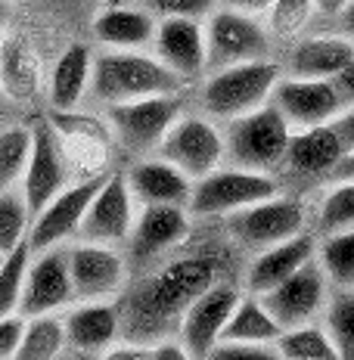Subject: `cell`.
<instances>
[{
	"label": "cell",
	"mask_w": 354,
	"mask_h": 360,
	"mask_svg": "<svg viewBox=\"0 0 354 360\" xmlns=\"http://www.w3.org/2000/svg\"><path fill=\"white\" fill-rule=\"evenodd\" d=\"M217 270H221V264H217L215 255H187V258H175L162 264L131 292H122L115 298L118 320H122V339L153 345L168 333L177 335V323L184 311L193 304L199 292L217 283Z\"/></svg>",
	"instance_id": "1"
},
{
	"label": "cell",
	"mask_w": 354,
	"mask_h": 360,
	"mask_svg": "<svg viewBox=\"0 0 354 360\" xmlns=\"http://www.w3.org/2000/svg\"><path fill=\"white\" fill-rule=\"evenodd\" d=\"M187 81L177 78L153 50H106L94 56L90 69V90L96 103L115 106V103L137 100L153 94H180Z\"/></svg>",
	"instance_id": "2"
},
{
	"label": "cell",
	"mask_w": 354,
	"mask_h": 360,
	"mask_svg": "<svg viewBox=\"0 0 354 360\" xmlns=\"http://www.w3.org/2000/svg\"><path fill=\"white\" fill-rule=\"evenodd\" d=\"M221 134H224V162L227 165L277 174L286 162V146H289L292 127L286 124L280 109L267 100L261 106L224 122Z\"/></svg>",
	"instance_id": "3"
},
{
	"label": "cell",
	"mask_w": 354,
	"mask_h": 360,
	"mask_svg": "<svg viewBox=\"0 0 354 360\" xmlns=\"http://www.w3.org/2000/svg\"><path fill=\"white\" fill-rule=\"evenodd\" d=\"M206 84L199 90L202 112L215 122H230L243 112L270 100V90L280 81L283 63L277 59H248V63L224 65L206 72Z\"/></svg>",
	"instance_id": "4"
},
{
	"label": "cell",
	"mask_w": 354,
	"mask_h": 360,
	"mask_svg": "<svg viewBox=\"0 0 354 360\" xmlns=\"http://www.w3.org/2000/svg\"><path fill=\"white\" fill-rule=\"evenodd\" d=\"M50 131L56 134L59 153H63L65 165L72 171V180L84 177H103L112 171V127L106 118L75 109H50L47 115Z\"/></svg>",
	"instance_id": "5"
},
{
	"label": "cell",
	"mask_w": 354,
	"mask_h": 360,
	"mask_svg": "<svg viewBox=\"0 0 354 360\" xmlns=\"http://www.w3.org/2000/svg\"><path fill=\"white\" fill-rule=\"evenodd\" d=\"M280 193V180L267 171H248L236 165H217L215 171L193 180L190 190V214L199 217H227L252 202L270 199Z\"/></svg>",
	"instance_id": "6"
},
{
	"label": "cell",
	"mask_w": 354,
	"mask_h": 360,
	"mask_svg": "<svg viewBox=\"0 0 354 360\" xmlns=\"http://www.w3.org/2000/svg\"><path fill=\"white\" fill-rule=\"evenodd\" d=\"M180 115H184L180 94H153V96H137V100L106 106V122L112 127L115 143L137 155L156 153V146L162 143L168 127Z\"/></svg>",
	"instance_id": "7"
},
{
	"label": "cell",
	"mask_w": 354,
	"mask_h": 360,
	"mask_svg": "<svg viewBox=\"0 0 354 360\" xmlns=\"http://www.w3.org/2000/svg\"><path fill=\"white\" fill-rule=\"evenodd\" d=\"M75 302H115L127 286V258L122 245L75 239L65 243Z\"/></svg>",
	"instance_id": "8"
},
{
	"label": "cell",
	"mask_w": 354,
	"mask_h": 360,
	"mask_svg": "<svg viewBox=\"0 0 354 360\" xmlns=\"http://www.w3.org/2000/svg\"><path fill=\"white\" fill-rule=\"evenodd\" d=\"M206 47L212 72L248 59H267L274 50V37L261 19L236 13L230 6H215V13L206 19Z\"/></svg>",
	"instance_id": "9"
},
{
	"label": "cell",
	"mask_w": 354,
	"mask_h": 360,
	"mask_svg": "<svg viewBox=\"0 0 354 360\" xmlns=\"http://www.w3.org/2000/svg\"><path fill=\"white\" fill-rule=\"evenodd\" d=\"M153 155L171 162L190 180H199L202 174L215 171L217 165H224V134L215 118L187 115L184 112L168 127V134L162 137V143L156 146Z\"/></svg>",
	"instance_id": "10"
},
{
	"label": "cell",
	"mask_w": 354,
	"mask_h": 360,
	"mask_svg": "<svg viewBox=\"0 0 354 360\" xmlns=\"http://www.w3.org/2000/svg\"><path fill=\"white\" fill-rule=\"evenodd\" d=\"M305 224H308V208L298 199L280 196V193L227 214L230 236L243 249H252V252H261L267 245H277L283 239L301 233Z\"/></svg>",
	"instance_id": "11"
},
{
	"label": "cell",
	"mask_w": 354,
	"mask_h": 360,
	"mask_svg": "<svg viewBox=\"0 0 354 360\" xmlns=\"http://www.w3.org/2000/svg\"><path fill=\"white\" fill-rule=\"evenodd\" d=\"M329 289L333 286H329L323 267L317 264V258H311L308 264H301L296 274H289L286 280L277 283V286L261 292L258 298L270 311V317L280 323V329H289V326L320 320L323 307H327V298H329Z\"/></svg>",
	"instance_id": "12"
},
{
	"label": "cell",
	"mask_w": 354,
	"mask_h": 360,
	"mask_svg": "<svg viewBox=\"0 0 354 360\" xmlns=\"http://www.w3.org/2000/svg\"><path fill=\"white\" fill-rule=\"evenodd\" d=\"M137 196L127 186L125 171H109L100 180L94 199H90L81 227L75 239H90V243H106V245H125L131 236L134 217H137Z\"/></svg>",
	"instance_id": "13"
},
{
	"label": "cell",
	"mask_w": 354,
	"mask_h": 360,
	"mask_svg": "<svg viewBox=\"0 0 354 360\" xmlns=\"http://www.w3.org/2000/svg\"><path fill=\"white\" fill-rule=\"evenodd\" d=\"M103 177L72 180V184H65L50 202H44V205L32 214V227H28V249L41 252V249H50V245L72 243V239L78 236L81 217H84L90 199H94V193H96V186H100Z\"/></svg>",
	"instance_id": "14"
},
{
	"label": "cell",
	"mask_w": 354,
	"mask_h": 360,
	"mask_svg": "<svg viewBox=\"0 0 354 360\" xmlns=\"http://www.w3.org/2000/svg\"><path fill=\"white\" fill-rule=\"evenodd\" d=\"M75 302L72 276H69V258L65 245H50V249L32 252L22 280V298L19 314L34 317V314H59Z\"/></svg>",
	"instance_id": "15"
},
{
	"label": "cell",
	"mask_w": 354,
	"mask_h": 360,
	"mask_svg": "<svg viewBox=\"0 0 354 360\" xmlns=\"http://www.w3.org/2000/svg\"><path fill=\"white\" fill-rule=\"evenodd\" d=\"M270 103L280 109L292 131L329 124L345 109L329 78H298V75L286 72L270 90Z\"/></svg>",
	"instance_id": "16"
},
{
	"label": "cell",
	"mask_w": 354,
	"mask_h": 360,
	"mask_svg": "<svg viewBox=\"0 0 354 360\" xmlns=\"http://www.w3.org/2000/svg\"><path fill=\"white\" fill-rule=\"evenodd\" d=\"M239 292L233 283H212L206 292L193 298V304L184 311L177 323V339L184 342L187 354L190 357H208L212 345L221 339L224 323H227L230 311L239 302Z\"/></svg>",
	"instance_id": "17"
},
{
	"label": "cell",
	"mask_w": 354,
	"mask_h": 360,
	"mask_svg": "<svg viewBox=\"0 0 354 360\" xmlns=\"http://www.w3.org/2000/svg\"><path fill=\"white\" fill-rule=\"evenodd\" d=\"M190 233V208L171 202H140L134 217L127 249L137 261H153L162 252H171Z\"/></svg>",
	"instance_id": "18"
},
{
	"label": "cell",
	"mask_w": 354,
	"mask_h": 360,
	"mask_svg": "<svg viewBox=\"0 0 354 360\" xmlns=\"http://www.w3.org/2000/svg\"><path fill=\"white\" fill-rule=\"evenodd\" d=\"M65 184H72V171L65 165L63 153H59L56 134L50 131L47 122L32 124V153H28L25 174L19 180V190L25 196L28 212H37L44 202H50L63 190Z\"/></svg>",
	"instance_id": "19"
},
{
	"label": "cell",
	"mask_w": 354,
	"mask_h": 360,
	"mask_svg": "<svg viewBox=\"0 0 354 360\" xmlns=\"http://www.w3.org/2000/svg\"><path fill=\"white\" fill-rule=\"evenodd\" d=\"M65 354L103 357L122 339V320L115 302H72L63 311Z\"/></svg>",
	"instance_id": "20"
},
{
	"label": "cell",
	"mask_w": 354,
	"mask_h": 360,
	"mask_svg": "<svg viewBox=\"0 0 354 360\" xmlns=\"http://www.w3.org/2000/svg\"><path fill=\"white\" fill-rule=\"evenodd\" d=\"M149 50L184 81H196L208 72L206 22L199 19H159Z\"/></svg>",
	"instance_id": "21"
},
{
	"label": "cell",
	"mask_w": 354,
	"mask_h": 360,
	"mask_svg": "<svg viewBox=\"0 0 354 360\" xmlns=\"http://www.w3.org/2000/svg\"><path fill=\"white\" fill-rule=\"evenodd\" d=\"M314 255H317V236H311L308 230L255 252V258L246 267V292L261 295L280 280H286L289 274H296L301 264H308Z\"/></svg>",
	"instance_id": "22"
},
{
	"label": "cell",
	"mask_w": 354,
	"mask_h": 360,
	"mask_svg": "<svg viewBox=\"0 0 354 360\" xmlns=\"http://www.w3.org/2000/svg\"><path fill=\"white\" fill-rule=\"evenodd\" d=\"M345 146L339 140L333 122L317 127H301L289 134L283 168L298 177H329L333 165L342 159Z\"/></svg>",
	"instance_id": "23"
},
{
	"label": "cell",
	"mask_w": 354,
	"mask_h": 360,
	"mask_svg": "<svg viewBox=\"0 0 354 360\" xmlns=\"http://www.w3.org/2000/svg\"><path fill=\"white\" fill-rule=\"evenodd\" d=\"M354 56V41L348 34H308L298 37L289 50L283 72L298 78H333Z\"/></svg>",
	"instance_id": "24"
},
{
	"label": "cell",
	"mask_w": 354,
	"mask_h": 360,
	"mask_svg": "<svg viewBox=\"0 0 354 360\" xmlns=\"http://www.w3.org/2000/svg\"><path fill=\"white\" fill-rule=\"evenodd\" d=\"M125 177L137 202H171V205H187L190 202L193 180L171 162L159 159V155L134 162L131 171H125Z\"/></svg>",
	"instance_id": "25"
},
{
	"label": "cell",
	"mask_w": 354,
	"mask_h": 360,
	"mask_svg": "<svg viewBox=\"0 0 354 360\" xmlns=\"http://www.w3.org/2000/svg\"><path fill=\"white\" fill-rule=\"evenodd\" d=\"M156 16L137 6H109L94 19V41L106 50H149Z\"/></svg>",
	"instance_id": "26"
},
{
	"label": "cell",
	"mask_w": 354,
	"mask_h": 360,
	"mask_svg": "<svg viewBox=\"0 0 354 360\" xmlns=\"http://www.w3.org/2000/svg\"><path fill=\"white\" fill-rule=\"evenodd\" d=\"M44 69L41 56L25 37L6 34L0 44V90L10 100H32L41 94Z\"/></svg>",
	"instance_id": "27"
},
{
	"label": "cell",
	"mask_w": 354,
	"mask_h": 360,
	"mask_svg": "<svg viewBox=\"0 0 354 360\" xmlns=\"http://www.w3.org/2000/svg\"><path fill=\"white\" fill-rule=\"evenodd\" d=\"M90 69H94V53H90L87 44H69L47 75L50 109L81 106V100L90 90Z\"/></svg>",
	"instance_id": "28"
},
{
	"label": "cell",
	"mask_w": 354,
	"mask_h": 360,
	"mask_svg": "<svg viewBox=\"0 0 354 360\" xmlns=\"http://www.w3.org/2000/svg\"><path fill=\"white\" fill-rule=\"evenodd\" d=\"M280 333H283L280 323H277V320L270 317V311H267L265 304H261V298H258V295H252V292H246V295H239L236 307L230 311L227 323H224L221 339L274 345ZM221 339H217V342H221Z\"/></svg>",
	"instance_id": "29"
},
{
	"label": "cell",
	"mask_w": 354,
	"mask_h": 360,
	"mask_svg": "<svg viewBox=\"0 0 354 360\" xmlns=\"http://www.w3.org/2000/svg\"><path fill=\"white\" fill-rule=\"evenodd\" d=\"M65 354V323L59 314H34L25 317L16 360H56Z\"/></svg>",
	"instance_id": "30"
},
{
	"label": "cell",
	"mask_w": 354,
	"mask_h": 360,
	"mask_svg": "<svg viewBox=\"0 0 354 360\" xmlns=\"http://www.w3.org/2000/svg\"><path fill=\"white\" fill-rule=\"evenodd\" d=\"M274 348H277V357H283V360H339L327 326L317 323V320L283 329L277 335Z\"/></svg>",
	"instance_id": "31"
},
{
	"label": "cell",
	"mask_w": 354,
	"mask_h": 360,
	"mask_svg": "<svg viewBox=\"0 0 354 360\" xmlns=\"http://www.w3.org/2000/svg\"><path fill=\"white\" fill-rule=\"evenodd\" d=\"M317 264L333 289H354V227L323 233L317 239Z\"/></svg>",
	"instance_id": "32"
},
{
	"label": "cell",
	"mask_w": 354,
	"mask_h": 360,
	"mask_svg": "<svg viewBox=\"0 0 354 360\" xmlns=\"http://www.w3.org/2000/svg\"><path fill=\"white\" fill-rule=\"evenodd\" d=\"M320 320L336 345V354L354 360V289H336V295L327 298Z\"/></svg>",
	"instance_id": "33"
},
{
	"label": "cell",
	"mask_w": 354,
	"mask_h": 360,
	"mask_svg": "<svg viewBox=\"0 0 354 360\" xmlns=\"http://www.w3.org/2000/svg\"><path fill=\"white\" fill-rule=\"evenodd\" d=\"M28 153H32V127L28 124L0 127V190L19 186L28 165Z\"/></svg>",
	"instance_id": "34"
},
{
	"label": "cell",
	"mask_w": 354,
	"mask_h": 360,
	"mask_svg": "<svg viewBox=\"0 0 354 360\" xmlns=\"http://www.w3.org/2000/svg\"><path fill=\"white\" fill-rule=\"evenodd\" d=\"M28 227H32V212L25 205L19 186L0 190V252L10 255L13 249L28 243Z\"/></svg>",
	"instance_id": "35"
},
{
	"label": "cell",
	"mask_w": 354,
	"mask_h": 360,
	"mask_svg": "<svg viewBox=\"0 0 354 360\" xmlns=\"http://www.w3.org/2000/svg\"><path fill=\"white\" fill-rule=\"evenodd\" d=\"M354 227V180H336L320 199L317 208V233H336V230Z\"/></svg>",
	"instance_id": "36"
},
{
	"label": "cell",
	"mask_w": 354,
	"mask_h": 360,
	"mask_svg": "<svg viewBox=\"0 0 354 360\" xmlns=\"http://www.w3.org/2000/svg\"><path fill=\"white\" fill-rule=\"evenodd\" d=\"M314 0H274L267 10V32L270 37L280 41H296V37L308 28V22L314 19Z\"/></svg>",
	"instance_id": "37"
},
{
	"label": "cell",
	"mask_w": 354,
	"mask_h": 360,
	"mask_svg": "<svg viewBox=\"0 0 354 360\" xmlns=\"http://www.w3.org/2000/svg\"><path fill=\"white\" fill-rule=\"evenodd\" d=\"M28 258H32V249H28V243H25V245H19V249H13L4 258V264H0V317L19 311L22 280H25Z\"/></svg>",
	"instance_id": "38"
},
{
	"label": "cell",
	"mask_w": 354,
	"mask_h": 360,
	"mask_svg": "<svg viewBox=\"0 0 354 360\" xmlns=\"http://www.w3.org/2000/svg\"><path fill=\"white\" fill-rule=\"evenodd\" d=\"M217 0H149V13L159 19H199L206 22L215 13Z\"/></svg>",
	"instance_id": "39"
},
{
	"label": "cell",
	"mask_w": 354,
	"mask_h": 360,
	"mask_svg": "<svg viewBox=\"0 0 354 360\" xmlns=\"http://www.w3.org/2000/svg\"><path fill=\"white\" fill-rule=\"evenodd\" d=\"M208 360H277L274 345H261V342H230L221 339L212 345Z\"/></svg>",
	"instance_id": "40"
},
{
	"label": "cell",
	"mask_w": 354,
	"mask_h": 360,
	"mask_svg": "<svg viewBox=\"0 0 354 360\" xmlns=\"http://www.w3.org/2000/svg\"><path fill=\"white\" fill-rule=\"evenodd\" d=\"M22 329H25V317H22L19 311L0 317V360H16Z\"/></svg>",
	"instance_id": "41"
},
{
	"label": "cell",
	"mask_w": 354,
	"mask_h": 360,
	"mask_svg": "<svg viewBox=\"0 0 354 360\" xmlns=\"http://www.w3.org/2000/svg\"><path fill=\"white\" fill-rule=\"evenodd\" d=\"M149 360H190V354L177 335H162L149 345Z\"/></svg>",
	"instance_id": "42"
},
{
	"label": "cell",
	"mask_w": 354,
	"mask_h": 360,
	"mask_svg": "<svg viewBox=\"0 0 354 360\" xmlns=\"http://www.w3.org/2000/svg\"><path fill=\"white\" fill-rule=\"evenodd\" d=\"M329 81H333V87H336L339 100H342V106H354V56Z\"/></svg>",
	"instance_id": "43"
},
{
	"label": "cell",
	"mask_w": 354,
	"mask_h": 360,
	"mask_svg": "<svg viewBox=\"0 0 354 360\" xmlns=\"http://www.w3.org/2000/svg\"><path fill=\"white\" fill-rule=\"evenodd\" d=\"M103 357H109V360H149V345L131 342V339H118Z\"/></svg>",
	"instance_id": "44"
},
{
	"label": "cell",
	"mask_w": 354,
	"mask_h": 360,
	"mask_svg": "<svg viewBox=\"0 0 354 360\" xmlns=\"http://www.w3.org/2000/svg\"><path fill=\"white\" fill-rule=\"evenodd\" d=\"M333 127L339 134V140H342L345 149H354V106H345L339 115L333 118Z\"/></svg>",
	"instance_id": "45"
},
{
	"label": "cell",
	"mask_w": 354,
	"mask_h": 360,
	"mask_svg": "<svg viewBox=\"0 0 354 360\" xmlns=\"http://www.w3.org/2000/svg\"><path fill=\"white\" fill-rule=\"evenodd\" d=\"M270 4H274V0H224V6H230V10H236V13H246V16H255V19H265Z\"/></svg>",
	"instance_id": "46"
},
{
	"label": "cell",
	"mask_w": 354,
	"mask_h": 360,
	"mask_svg": "<svg viewBox=\"0 0 354 360\" xmlns=\"http://www.w3.org/2000/svg\"><path fill=\"white\" fill-rule=\"evenodd\" d=\"M329 177L333 180H354V149H345L342 159L333 165V171H329Z\"/></svg>",
	"instance_id": "47"
},
{
	"label": "cell",
	"mask_w": 354,
	"mask_h": 360,
	"mask_svg": "<svg viewBox=\"0 0 354 360\" xmlns=\"http://www.w3.org/2000/svg\"><path fill=\"white\" fill-rule=\"evenodd\" d=\"M345 6H348V0H314V10L327 19H339Z\"/></svg>",
	"instance_id": "48"
},
{
	"label": "cell",
	"mask_w": 354,
	"mask_h": 360,
	"mask_svg": "<svg viewBox=\"0 0 354 360\" xmlns=\"http://www.w3.org/2000/svg\"><path fill=\"white\" fill-rule=\"evenodd\" d=\"M339 19H342V25H345V34L354 41V0H348V6L342 10V16Z\"/></svg>",
	"instance_id": "49"
},
{
	"label": "cell",
	"mask_w": 354,
	"mask_h": 360,
	"mask_svg": "<svg viewBox=\"0 0 354 360\" xmlns=\"http://www.w3.org/2000/svg\"><path fill=\"white\" fill-rule=\"evenodd\" d=\"M6 37V13H4V4H0V44Z\"/></svg>",
	"instance_id": "50"
},
{
	"label": "cell",
	"mask_w": 354,
	"mask_h": 360,
	"mask_svg": "<svg viewBox=\"0 0 354 360\" xmlns=\"http://www.w3.org/2000/svg\"><path fill=\"white\" fill-rule=\"evenodd\" d=\"M4 258H6V255H4V252H0V264H4Z\"/></svg>",
	"instance_id": "51"
}]
</instances>
